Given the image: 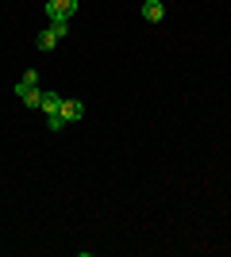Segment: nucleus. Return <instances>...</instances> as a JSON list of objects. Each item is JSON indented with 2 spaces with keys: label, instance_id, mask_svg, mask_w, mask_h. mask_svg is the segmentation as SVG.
Segmentation results:
<instances>
[{
  "label": "nucleus",
  "instance_id": "obj_1",
  "mask_svg": "<svg viewBox=\"0 0 231 257\" xmlns=\"http://www.w3.org/2000/svg\"><path fill=\"white\" fill-rule=\"evenodd\" d=\"M66 35H69V23H66V20H58V23H50V27H46V31L35 39V46H39L43 54H50L58 43H62V39H66Z\"/></svg>",
  "mask_w": 231,
  "mask_h": 257
},
{
  "label": "nucleus",
  "instance_id": "obj_2",
  "mask_svg": "<svg viewBox=\"0 0 231 257\" xmlns=\"http://www.w3.org/2000/svg\"><path fill=\"white\" fill-rule=\"evenodd\" d=\"M46 16H50V23H58V20H73L77 16V0H46Z\"/></svg>",
  "mask_w": 231,
  "mask_h": 257
},
{
  "label": "nucleus",
  "instance_id": "obj_3",
  "mask_svg": "<svg viewBox=\"0 0 231 257\" xmlns=\"http://www.w3.org/2000/svg\"><path fill=\"white\" fill-rule=\"evenodd\" d=\"M81 115H85V104L73 100V96H62V119H66V123H77Z\"/></svg>",
  "mask_w": 231,
  "mask_h": 257
},
{
  "label": "nucleus",
  "instance_id": "obj_4",
  "mask_svg": "<svg viewBox=\"0 0 231 257\" xmlns=\"http://www.w3.org/2000/svg\"><path fill=\"white\" fill-rule=\"evenodd\" d=\"M39 111H43L46 119H50V115H62V96H58V92H43V104H39Z\"/></svg>",
  "mask_w": 231,
  "mask_h": 257
},
{
  "label": "nucleus",
  "instance_id": "obj_5",
  "mask_svg": "<svg viewBox=\"0 0 231 257\" xmlns=\"http://www.w3.org/2000/svg\"><path fill=\"white\" fill-rule=\"evenodd\" d=\"M16 96L23 100V107H39V104H43V92H39V88H20Z\"/></svg>",
  "mask_w": 231,
  "mask_h": 257
},
{
  "label": "nucleus",
  "instance_id": "obj_6",
  "mask_svg": "<svg viewBox=\"0 0 231 257\" xmlns=\"http://www.w3.org/2000/svg\"><path fill=\"white\" fill-rule=\"evenodd\" d=\"M143 20L146 23H162L166 20V8H162V4H143Z\"/></svg>",
  "mask_w": 231,
  "mask_h": 257
},
{
  "label": "nucleus",
  "instance_id": "obj_7",
  "mask_svg": "<svg viewBox=\"0 0 231 257\" xmlns=\"http://www.w3.org/2000/svg\"><path fill=\"white\" fill-rule=\"evenodd\" d=\"M20 88H39V73H35V69H27V73L16 81V92H20Z\"/></svg>",
  "mask_w": 231,
  "mask_h": 257
},
{
  "label": "nucleus",
  "instance_id": "obj_8",
  "mask_svg": "<svg viewBox=\"0 0 231 257\" xmlns=\"http://www.w3.org/2000/svg\"><path fill=\"white\" fill-rule=\"evenodd\" d=\"M146 4H162V0H146Z\"/></svg>",
  "mask_w": 231,
  "mask_h": 257
}]
</instances>
